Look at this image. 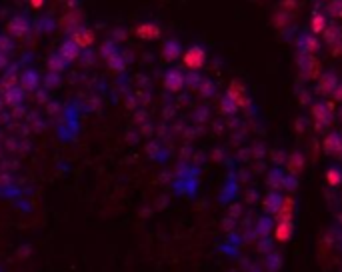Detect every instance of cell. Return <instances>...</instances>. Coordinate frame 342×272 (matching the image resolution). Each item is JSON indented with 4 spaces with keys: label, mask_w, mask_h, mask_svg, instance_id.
<instances>
[{
    "label": "cell",
    "mask_w": 342,
    "mask_h": 272,
    "mask_svg": "<svg viewBox=\"0 0 342 272\" xmlns=\"http://www.w3.org/2000/svg\"><path fill=\"white\" fill-rule=\"evenodd\" d=\"M292 232H294L292 218L276 220V226H274V238H276V242H288V240L292 238Z\"/></svg>",
    "instance_id": "obj_6"
},
{
    "label": "cell",
    "mask_w": 342,
    "mask_h": 272,
    "mask_svg": "<svg viewBox=\"0 0 342 272\" xmlns=\"http://www.w3.org/2000/svg\"><path fill=\"white\" fill-rule=\"evenodd\" d=\"M180 58H182V66L188 70V72H198L206 64V50H204V46L194 44L190 48H186L180 54Z\"/></svg>",
    "instance_id": "obj_1"
},
{
    "label": "cell",
    "mask_w": 342,
    "mask_h": 272,
    "mask_svg": "<svg viewBox=\"0 0 342 272\" xmlns=\"http://www.w3.org/2000/svg\"><path fill=\"white\" fill-rule=\"evenodd\" d=\"M322 34H324V38H326L328 44H334V42H338V38H340V36H338V30L332 28V26H326V30H324Z\"/></svg>",
    "instance_id": "obj_24"
},
{
    "label": "cell",
    "mask_w": 342,
    "mask_h": 272,
    "mask_svg": "<svg viewBox=\"0 0 342 272\" xmlns=\"http://www.w3.org/2000/svg\"><path fill=\"white\" fill-rule=\"evenodd\" d=\"M198 90H200L202 94H212V92H214V84H212V82H208V80H206V82H200Z\"/></svg>",
    "instance_id": "obj_28"
},
{
    "label": "cell",
    "mask_w": 342,
    "mask_h": 272,
    "mask_svg": "<svg viewBox=\"0 0 342 272\" xmlns=\"http://www.w3.org/2000/svg\"><path fill=\"white\" fill-rule=\"evenodd\" d=\"M162 34V30L156 22H140L134 28V36L140 40H158Z\"/></svg>",
    "instance_id": "obj_2"
},
{
    "label": "cell",
    "mask_w": 342,
    "mask_h": 272,
    "mask_svg": "<svg viewBox=\"0 0 342 272\" xmlns=\"http://www.w3.org/2000/svg\"><path fill=\"white\" fill-rule=\"evenodd\" d=\"M46 66H48L50 72H58V74H62V72H64V70L70 66V62H68V60H66L64 56H62L58 50H56V52H52V54L48 56Z\"/></svg>",
    "instance_id": "obj_10"
},
{
    "label": "cell",
    "mask_w": 342,
    "mask_h": 272,
    "mask_svg": "<svg viewBox=\"0 0 342 272\" xmlns=\"http://www.w3.org/2000/svg\"><path fill=\"white\" fill-rule=\"evenodd\" d=\"M222 110H224L226 114H232V112H236V110H238V106H236V104H234V102H232V100L226 96V98L222 100Z\"/></svg>",
    "instance_id": "obj_26"
},
{
    "label": "cell",
    "mask_w": 342,
    "mask_h": 272,
    "mask_svg": "<svg viewBox=\"0 0 342 272\" xmlns=\"http://www.w3.org/2000/svg\"><path fill=\"white\" fill-rule=\"evenodd\" d=\"M326 182H328L330 186H338V184L342 182V172H340V168L332 166V168L326 170Z\"/></svg>",
    "instance_id": "obj_21"
},
{
    "label": "cell",
    "mask_w": 342,
    "mask_h": 272,
    "mask_svg": "<svg viewBox=\"0 0 342 272\" xmlns=\"http://www.w3.org/2000/svg\"><path fill=\"white\" fill-rule=\"evenodd\" d=\"M10 46H12L10 38H6V36L0 38V50H2V52H8V50H10Z\"/></svg>",
    "instance_id": "obj_30"
},
{
    "label": "cell",
    "mask_w": 342,
    "mask_h": 272,
    "mask_svg": "<svg viewBox=\"0 0 342 272\" xmlns=\"http://www.w3.org/2000/svg\"><path fill=\"white\" fill-rule=\"evenodd\" d=\"M312 116L316 120V124L322 126V124H328V120H330V114H328V108L324 104H316L312 108Z\"/></svg>",
    "instance_id": "obj_18"
},
{
    "label": "cell",
    "mask_w": 342,
    "mask_h": 272,
    "mask_svg": "<svg viewBox=\"0 0 342 272\" xmlns=\"http://www.w3.org/2000/svg\"><path fill=\"white\" fill-rule=\"evenodd\" d=\"M186 86V76L176 70V68H170L166 74H164V88L170 90V92H180V90Z\"/></svg>",
    "instance_id": "obj_3"
},
{
    "label": "cell",
    "mask_w": 342,
    "mask_h": 272,
    "mask_svg": "<svg viewBox=\"0 0 342 272\" xmlns=\"http://www.w3.org/2000/svg\"><path fill=\"white\" fill-rule=\"evenodd\" d=\"M8 64V58H6V52H2V50H0V70H2L4 66Z\"/></svg>",
    "instance_id": "obj_33"
},
{
    "label": "cell",
    "mask_w": 342,
    "mask_h": 272,
    "mask_svg": "<svg viewBox=\"0 0 342 272\" xmlns=\"http://www.w3.org/2000/svg\"><path fill=\"white\" fill-rule=\"evenodd\" d=\"M302 50H304L306 54H316V52L320 50L318 38H316V36H306V38L302 40Z\"/></svg>",
    "instance_id": "obj_20"
},
{
    "label": "cell",
    "mask_w": 342,
    "mask_h": 272,
    "mask_svg": "<svg viewBox=\"0 0 342 272\" xmlns=\"http://www.w3.org/2000/svg\"><path fill=\"white\" fill-rule=\"evenodd\" d=\"M44 80H46L44 84H46L48 88H54V86H58V82H60V74H58V72H50V70H48V74H46V78H44Z\"/></svg>",
    "instance_id": "obj_25"
},
{
    "label": "cell",
    "mask_w": 342,
    "mask_h": 272,
    "mask_svg": "<svg viewBox=\"0 0 342 272\" xmlns=\"http://www.w3.org/2000/svg\"><path fill=\"white\" fill-rule=\"evenodd\" d=\"M58 52L62 54V56H64L66 60H68V62L72 64L74 62V60L80 56V52H82V48L72 40V38H68V40H64V42H62L60 44V48H58Z\"/></svg>",
    "instance_id": "obj_11"
},
{
    "label": "cell",
    "mask_w": 342,
    "mask_h": 272,
    "mask_svg": "<svg viewBox=\"0 0 342 272\" xmlns=\"http://www.w3.org/2000/svg\"><path fill=\"white\" fill-rule=\"evenodd\" d=\"M20 86L24 88V92H34V90L40 86V76H38V72L32 70V68L24 70V74L20 76Z\"/></svg>",
    "instance_id": "obj_9"
},
{
    "label": "cell",
    "mask_w": 342,
    "mask_h": 272,
    "mask_svg": "<svg viewBox=\"0 0 342 272\" xmlns=\"http://www.w3.org/2000/svg\"><path fill=\"white\" fill-rule=\"evenodd\" d=\"M82 50H86V48H90L92 44H94V40H96V36H94V32H92L90 28H84V26H80V28H76L74 32H72V36H70Z\"/></svg>",
    "instance_id": "obj_5"
},
{
    "label": "cell",
    "mask_w": 342,
    "mask_h": 272,
    "mask_svg": "<svg viewBox=\"0 0 342 272\" xmlns=\"http://www.w3.org/2000/svg\"><path fill=\"white\" fill-rule=\"evenodd\" d=\"M6 30H8L10 36L20 38V36L28 34V30H30V20L24 18V16H14V18H10V22L6 24Z\"/></svg>",
    "instance_id": "obj_4"
},
{
    "label": "cell",
    "mask_w": 342,
    "mask_h": 272,
    "mask_svg": "<svg viewBox=\"0 0 342 272\" xmlns=\"http://www.w3.org/2000/svg\"><path fill=\"white\" fill-rule=\"evenodd\" d=\"M106 60H108V66H110V70H114V72H122V70H124V66H126V60H124V56H122L118 50H114L112 54H108V56H106Z\"/></svg>",
    "instance_id": "obj_16"
},
{
    "label": "cell",
    "mask_w": 342,
    "mask_h": 272,
    "mask_svg": "<svg viewBox=\"0 0 342 272\" xmlns=\"http://www.w3.org/2000/svg\"><path fill=\"white\" fill-rule=\"evenodd\" d=\"M332 94H334V98L338 102H342V84H336V88L332 90Z\"/></svg>",
    "instance_id": "obj_31"
},
{
    "label": "cell",
    "mask_w": 342,
    "mask_h": 272,
    "mask_svg": "<svg viewBox=\"0 0 342 272\" xmlns=\"http://www.w3.org/2000/svg\"><path fill=\"white\" fill-rule=\"evenodd\" d=\"M294 214V198L292 196H284L280 200V206H278V210L274 212L276 220H286V218H292Z\"/></svg>",
    "instance_id": "obj_12"
},
{
    "label": "cell",
    "mask_w": 342,
    "mask_h": 272,
    "mask_svg": "<svg viewBox=\"0 0 342 272\" xmlns=\"http://www.w3.org/2000/svg\"><path fill=\"white\" fill-rule=\"evenodd\" d=\"M330 14H332L334 18H342V2H340V0L332 2V6H330Z\"/></svg>",
    "instance_id": "obj_27"
},
{
    "label": "cell",
    "mask_w": 342,
    "mask_h": 272,
    "mask_svg": "<svg viewBox=\"0 0 342 272\" xmlns=\"http://www.w3.org/2000/svg\"><path fill=\"white\" fill-rule=\"evenodd\" d=\"M28 2H30V6H32L34 10H40V8L44 6L46 0H28Z\"/></svg>",
    "instance_id": "obj_32"
},
{
    "label": "cell",
    "mask_w": 342,
    "mask_h": 272,
    "mask_svg": "<svg viewBox=\"0 0 342 272\" xmlns=\"http://www.w3.org/2000/svg\"><path fill=\"white\" fill-rule=\"evenodd\" d=\"M186 84H190V86L198 88V86H200V78H198V74H196V72H190L188 76H186Z\"/></svg>",
    "instance_id": "obj_29"
},
{
    "label": "cell",
    "mask_w": 342,
    "mask_h": 272,
    "mask_svg": "<svg viewBox=\"0 0 342 272\" xmlns=\"http://www.w3.org/2000/svg\"><path fill=\"white\" fill-rule=\"evenodd\" d=\"M180 54H182V46H180V42L176 38L164 40V44H162V58L166 60V62H174L176 58H180Z\"/></svg>",
    "instance_id": "obj_8"
},
{
    "label": "cell",
    "mask_w": 342,
    "mask_h": 272,
    "mask_svg": "<svg viewBox=\"0 0 342 272\" xmlns=\"http://www.w3.org/2000/svg\"><path fill=\"white\" fill-rule=\"evenodd\" d=\"M22 100H24V88H22L20 84H18V86H10L6 92H4V102H6L8 106H12V108L20 106Z\"/></svg>",
    "instance_id": "obj_13"
},
{
    "label": "cell",
    "mask_w": 342,
    "mask_h": 272,
    "mask_svg": "<svg viewBox=\"0 0 342 272\" xmlns=\"http://www.w3.org/2000/svg\"><path fill=\"white\" fill-rule=\"evenodd\" d=\"M302 64H304L302 68L308 74V78H318V74H320V62L314 58V54H306L302 58Z\"/></svg>",
    "instance_id": "obj_14"
},
{
    "label": "cell",
    "mask_w": 342,
    "mask_h": 272,
    "mask_svg": "<svg viewBox=\"0 0 342 272\" xmlns=\"http://www.w3.org/2000/svg\"><path fill=\"white\" fill-rule=\"evenodd\" d=\"M302 166H304V158H302V154H292L290 164H288L290 172H292V174H298V172L302 170Z\"/></svg>",
    "instance_id": "obj_23"
},
{
    "label": "cell",
    "mask_w": 342,
    "mask_h": 272,
    "mask_svg": "<svg viewBox=\"0 0 342 272\" xmlns=\"http://www.w3.org/2000/svg\"><path fill=\"white\" fill-rule=\"evenodd\" d=\"M226 96L238 106V108H244L246 104H248V98H246V90H244V86L238 82V80H234L230 86H228V92H226Z\"/></svg>",
    "instance_id": "obj_7"
},
{
    "label": "cell",
    "mask_w": 342,
    "mask_h": 272,
    "mask_svg": "<svg viewBox=\"0 0 342 272\" xmlns=\"http://www.w3.org/2000/svg\"><path fill=\"white\" fill-rule=\"evenodd\" d=\"M280 194H276V192H270L266 198H264V208L268 210L270 214H274L276 210H278V206H280Z\"/></svg>",
    "instance_id": "obj_19"
},
{
    "label": "cell",
    "mask_w": 342,
    "mask_h": 272,
    "mask_svg": "<svg viewBox=\"0 0 342 272\" xmlns=\"http://www.w3.org/2000/svg\"><path fill=\"white\" fill-rule=\"evenodd\" d=\"M334 88H336V78H334V74H324V76H322V82H320V90H322V92H332Z\"/></svg>",
    "instance_id": "obj_22"
},
{
    "label": "cell",
    "mask_w": 342,
    "mask_h": 272,
    "mask_svg": "<svg viewBox=\"0 0 342 272\" xmlns=\"http://www.w3.org/2000/svg\"><path fill=\"white\" fill-rule=\"evenodd\" d=\"M324 150L330 154H336V152H342V136L340 134H328L324 138Z\"/></svg>",
    "instance_id": "obj_15"
},
{
    "label": "cell",
    "mask_w": 342,
    "mask_h": 272,
    "mask_svg": "<svg viewBox=\"0 0 342 272\" xmlns=\"http://www.w3.org/2000/svg\"><path fill=\"white\" fill-rule=\"evenodd\" d=\"M328 22H326V16L322 14H312V18H310V28H312V34H322L326 30Z\"/></svg>",
    "instance_id": "obj_17"
}]
</instances>
